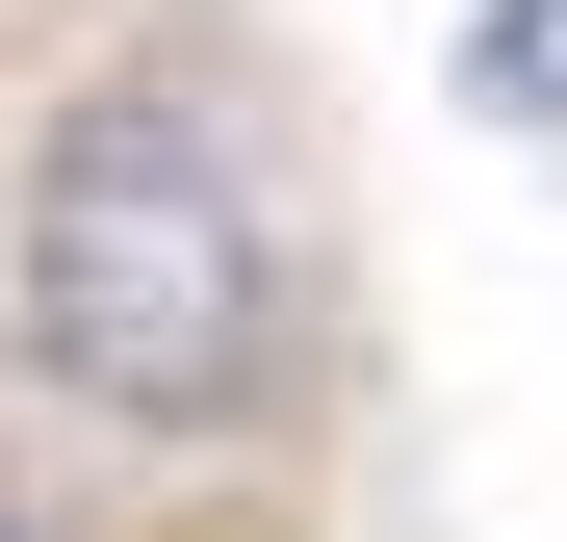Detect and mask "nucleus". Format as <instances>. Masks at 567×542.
<instances>
[{
    "instance_id": "obj_2",
    "label": "nucleus",
    "mask_w": 567,
    "mask_h": 542,
    "mask_svg": "<svg viewBox=\"0 0 567 542\" xmlns=\"http://www.w3.org/2000/svg\"><path fill=\"white\" fill-rule=\"evenodd\" d=\"M0 542H27V517H0Z\"/></svg>"
},
{
    "instance_id": "obj_1",
    "label": "nucleus",
    "mask_w": 567,
    "mask_h": 542,
    "mask_svg": "<svg viewBox=\"0 0 567 542\" xmlns=\"http://www.w3.org/2000/svg\"><path fill=\"white\" fill-rule=\"evenodd\" d=\"M0 361L104 439H258L310 361V258L207 52H104L0 181Z\"/></svg>"
}]
</instances>
